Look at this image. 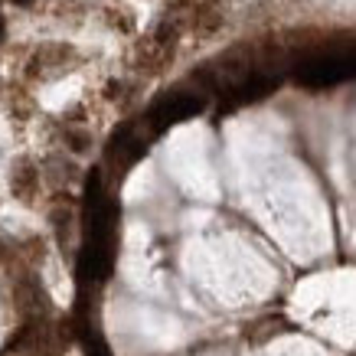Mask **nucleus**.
<instances>
[{
	"instance_id": "1",
	"label": "nucleus",
	"mask_w": 356,
	"mask_h": 356,
	"mask_svg": "<svg viewBox=\"0 0 356 356\" xmlns=\"http://www.w3.org/2000/svg\"><path fill=\"white\" fill-rule=\"evenodd\" d=\"M353 76H356V46L304 56L301 63H298V69H294V79L307 88L337 86V82H346V79H353Z\"/></svg>"
},
{
	"instance_id": "2",
	"label": "nucleus",
	"mask_w": 356,
	"mask_h": 356,
	"mask_svg": "<svg viewBox=\"0 0 356 356\" xmlns=\"http://www.w3.org/2000/svg\"><path fill=\"white\" fill-rule=\"evenodd\" d=\"M275 86H278V82L268 76H248L236 86V102H259V98L271 95Z\"/></svg>"
},
{
	"instance_id": "3",
	"label": "nucleus",
	"mask_w": 356,
	"mask_h": 356,
	"mask_svg": "<svg viewBox=\"0 0 356 356\" xmlns=\"http://www.w3.org/2000/svg\"><path fill=\"white\" fill-rule=\"evenodd\" d=\"M23 3H26V0H23Z\"/></svg>"
}]
</instances>
